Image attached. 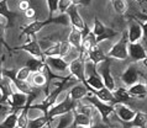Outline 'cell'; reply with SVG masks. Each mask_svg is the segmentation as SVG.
Here are the masks:
<instances>
[{"label": "cell", "instance_id": "cell-1", "mask_svg": "<svg viewBox=\"0 0 147 128\" xmlns=\"http://www.w3.org/2000/svg\"><path fill=\"white\" fill-rule=\"evenodd\" d=\"M51 23H57V25H64L67 26L71 22H69V17L67 14H61L59 16H48L47 20H34L31 23L26 25V26H22L21 27V35H26V36H34L36 34L42 30L45 26L47 25H51Z\"/></svg>", "mask_w": 147, "mask_h": 128}, {"label": "cell", "instance_id": "cell-2", "mask_svg": "<svg viewBox=\"0 0 147 128\" xmlns=\"http://www.w3.org/2000/svg\"><path fill=\"white\" fill-rule=\"evenodd\" d=\"M72 78L73 76L69 74L68 76L61 79V81L58 82V84H55V88L52 89V91L46 95V99H45V100L41 102V104H38V105H31V109H38V110L42 111L45 115H47L48 110H50L51 107L56 104L57 99H58V96L62 94V91L64 90V88L67 86L68 82L72 80Z\"/></svg>", "mask_w": 147, "mask_h": 128}, {"label": "cell", "instance_id": "cell-3", "mask_svg": "<svg viewBox=\"0 0 147 128\" xmlns=\"http://www.w3.org/2000/svg\"><path fill=\"white\" fill-rule=\"evenodd\" d=\"M76 107H77V101L73 100L69 94H67L66 99H64L63 101L58 102V104H55L50 110H48L47 117L50 118V121H52V119L57 116H62V115L67 113V112H71V111H73Z\"/></svg>", "mask_w": 147, "mask_h": 128}, {"label": "cell", "instance_id": "cell-4", "mask_svg": "<svg viewBox=\"0 0 147 128\" xmlns=\"http://www.w3.org/2000/svg\"><path fill=\"white\" fill-rule=\"evenodd\" d=\"M127 46H129L127 32H122L120 40H119V42L114 44L107 56L109 57V58L117 59V60H125V59H127L129 58Z\"/></svg>", "mask_w": 147, "mask_h": 128}, {"label": "cell", "instance_id": "cell-5", "mask_svg": "<svg viewBox=\"0 0 147 128\" xmlns=\"http://www.w3.org/2000/svg\"><path fill=\"white\" fill-rule=\"evenodd\" d=\"M85 99H87V100L96 109V111L99 112V115L101 116V119H103L107 125H110L109 116L111 113H114V105L99 100V99H98L95 95H93L90 91H89V94L85 96Z\"/></svg>", "mask_w": 147, "mask_h": 128}, {"label": "cell", "instance_id": "cell-6", "mask_svg": "<svg viewBox=\"0 0 147 128\" xmlns=\"http://www.w3.org/2000/svg\"><path fill=\"white\" fill-rule=\"evenodd\" d=\"M85 64H84V59H83V56L79 54L77 58H74L73 60L69 62V67H68V70L71 73L72 76H74L77 80L80 81L82 84H84L87 86V89L89 90L90 86L88 85L87 82V76H85Z\"/></svg>", "mask_w": 147, "mask_h": 128}, {"label": "cell", "instance_id": "cell-7", "mask_svg": "<svg viewBox=\"0 0 147 128\" xmlns=\"http://www.w3.org/2000/svg\"><path fill=\"white\" fill-rule=\"evenodd\" d=\"M28 37H31V40H28V42H26L25 44H22V46H20V47H16V48H14V49H19V51H25V52H27L31 57H36V58H40V59L45 60L46 56H45L42 48H41V44L38 43L37 38H36V35L28 36Z\"/></svg>", "mask_w": 147, "mask_h": 128}, {"label": "cell", "instance_id": "cell-8", "mask_svg": "<svg viewBox=\"0 0 147 128\" xmlns=\"http://www.w3.org/2000/svg\"><path fill=\"white\" fill-rule=\"evenodd\" d=\"M99 65L100 67L98 69V72H99L101 79L104 81V85L107 86L108 89L111 90V91L115 90V80H114V78L111 75V69H110V67H111V58L108 57V58L101 62Z\"/></svg>", "mask_w": 147, "mask_h": 128}, {"label": "cell", "instance_id": "cell-9", "mask_svg": "<svg viewBox=\"0 0 147 128\" xmlns=\"http://www.w3.org/2000/svg\"><path fill=\"white\" fill-rule=\"evenodd\" d=\"M71 43L68 41H57L53 44H51L48 48H46L43 51L45 56L48 57V56H56V57H66L69 51H71Z\"/></svg>", "mask_w": 147, "mask_h": 128}, {"label": "cell", "instance_id": "cell-10", "mask_svg": "<svg viewBox=\"0 0 147 128\" xmlns=\"http://www.w3.org/2000/svg\"><path fill=\"white\" fill-rule=\"evenodd\" d=\"M85 67H87V69H89L88 70L89 75L87 76V82H88V85L90 86V88H93V89H101L103 86H105L104 81H103V79H101V76H100L99 72H98L95 64L92 63V62H89V63L85 64Z\"/></svg>", "mask_w": 147, "mask_h": 128}, {"label": "cell", "instance_id": "cell-11", "mask_svg": "<svg viewBox=\"0 0 147 128\" xmlns=\"http://www.w3.org/2000/svg\"><path fill=\"white\" fill-rule=\"evenodd\" d=\"M27 97L28 95L25 92L19 91V90H11L7 99V104L13 107V110H21L22 106L26 104Z\"/></svg>", "mask_w": 147, "mask_h": 128}, {"label": "cell", "instance_id": "cell-12", "mask_svg": "<svg viewBox=\"0 0 147 128\" xmlns=\"http://www.w3.org/2000/svg\"><path fill=\"white\" fill-rule=\"evenodd\" d=\"M0 16H3L6 20V28L13 27L15 25L16 19L19 17V12L15 10H10V7L7 6V0H0Z\"/></svg>", "mask_w": 147, "mask_h": 128}, {"label": "cell", "instance_id": "cell-13", "mask_svg": "<svg viewBox=\"0 0 147 128\" xmlns=\"http://www.w3.org/2000/svg\"><path fill=\"white\" fill-rule=\"evenodd\" d=\"M66 14L68 15L69 22H71V25H72L73 27H77V28H79V30H84V27H85V25H87V23L84 22V20L82 19V16L79 14L78 5H76V4H72V5L67 9Z\"/></svg>", "mask_w": 147, "mask_h": 128}, {"label": "cell", "instance_id": "cell-14", "mask_svg": "<svg viewBox=\"0 0 147 128\" xmlns=\"http://www.w3.org/2000/svg\"><path fill=\"white\" fill-rule=\"evenodd\" d=\"M114 113L117 116V118L124 123V122H129L135 117V113L136 111L135 110H131L130 107L126 106V104H115L114 105Z\"/></svg>", "mask_w": 147, "mask_h": 128}, {"label": "cell", "instance_id": "cell-15", "mask_svg": "<svg viewBox=\"0 0 147 128\" xmlns=\"http://www.w3.org/2000/svg\"><path fill=\"white\" fill-rule=\"evenodd\" d=\"M45 63L55 72H64L68 70L69 62L66 60L63 57H56V56H48L45 58Z\"/></svg>", "mask_w": 147, "mask_h": 128}, {"label": "cell", "instance_id": "cell-16", "mask_svg": "<svg viewBox=\"0 0 147 128\" xmlns=\"http://www.w3.org/2000/svg\"><path fill=\"white\" fill-rule=\"evenodd\" d=\"M127 52H129V57L134 62L142 60V59H145L147 57L146 49L140 42H129Z\"/></svg>", "mask_w": 147, "mask_h": 128}, {"label": "cell", "instance_id": "cell-17", "mask_svg": "<svg viewBox=\"0 0 147 128\" xmlns=\"http://www.w3.org/2000/svg\"><path fill=\"white\" fill-rule=\"evenodd\" d=\"M138 76H140V72H138L136 64H130L125 72L122 73L121 80L126 86H131L132 84L138 81Z\"/></svg>", "mask_w": 147, "mask_h": 128}, {"label": "cell", "instance_id": "cell-18", "mask_svg": "<svg viewBox=\"0 0 147 128\" xmlns=\"http://www.w3.org/2000/svg\"><path fill=\"white\" fill-rule=\"evenodd\" d=\"M127 37H129V42H138L142 38V27L137 19L129 21Z\"/></svg>", "mask_w": 147, "mask_h": 128}, {"label": "cell", "instance_id": "cell-19", "mask_svg": "<svg viewBox=\"0 0 147 128\" xmlns=\"http://www.w3.org/2000/svg\"><path fill=\"white\" fill-rule=\"evenodd\" d=\"M73 123H72V127H90L92 126V118H90V115L88 113H84V112H80L77 109L73 110Z\"/></svg>", "mask_w": 147, "mask_h": 128}, {"label": "cell", "instance_id": "cell-20", "mask_svg": "<svg viewBox=\"0 0 147 128\" xmlns=\"http://www.w3.org/2000/svg\"><path fill=\"white\" fill-rule=\"evenodd\" d=\"M89 91H90L93 95H95L99 100L114 105V94H113L111 90L107 88V86H103L101 89H93V88H90L89 89Z\"/></svg>", "mask_w": 147, "mask_h": 128}, {"label": "cell", "instance_id": "cell-21", "mask_svg": "<svg viewBox=\"0 0 147 128\" xmlns=\"http://www.w3.org/2000/svg\"><path fill=\"white\" fill-rule=\"evenodd\" d=\"M87 54H88V59L92 62V63H94L98 67L101 62L105 60L108 58V56L105 54V53L101 51V49L99 48V46L98 44H95L94 47H92L90 49H88L87 51Z\"/></svg>", "mask_w": 147, "mask_h": 128}, {"label": "cell", "instance_id": "cell-22", "mask_svg": "<svg viewBox=\"0 0 147 128\" xmlns=\"http://www.w3.org/2000/svg\"><path fill=\"white\" fill-rule=\"evenodd\" d=\"M82 40H83V36H82V30L72 26V30H71V32H69L67 41L71 43V46L73 48L77 49V51H79V53L82 51Z\"/></svg>", "mask_w": 147, "mask_h": 128}, {"label": "cell", "instance_id": "cell-23", "mask_svg": "<svg viewBox=\"0 0 147 128\" xmlns=\"http://www.w3.org/2000/svg\"><path fill=\"white\" fill-rule=\"evenodd\" d=\"M113 94H114V105L119 104V102H121V104H129L134 99L132 95H130L129 90L125 88H117L115 90H113Z\"/></svg>", "mask_w": 147, "mask_h": 128}, {"label": "cell", "instance_id": "cell-24", "mask_svg": "<svg viewBox=\"0 0 147 128\" xmlns=\"http://www.w3.org/2000/svg\"><path fill=\"white\" fill-rule=\"evenodd\" d=\"M126 127H140L145 128L147 126V112H142V111H136L135 117L129 122L122 123Z\"/></svg>", "mask_w": 147, "mask_h": 128}, {"label": "cell", "instance_id": "cell-25", "mask_svg": "<svg viewBox=\"0 0 147 128\" xmlns=\"http://www.w3.org/2000/svg\"><path fill=\"white\" fill-rule=\"evenodd\" d=\"M68 94L71 95V97L73 99V100L79 101L80 99L85 97V96H87V95L89 94V90L87 89V86H85L84 84H82V82L79 81V84H77V85H73V86H72Z\"/></svg>", "mask_w": 147, "mask_h": 128}, {"label": "cell", "instance_id": "cell-26", "mask_svg": "<svg viewBox=\"0 0 147 128\" xmlns=\"http://www.w3.org/2000/svg\"><path fill=\"white\" fill-rule=\"evenodd\" d=\"M95 44H98L96 43V37H95V35H94V32L90 30L87 35L83 36V40H82V51H80L79 54L84 56V52L87 53L88 49H90L92 47L95 46Z\"/></svg>", "mask_w": 147, "mask_h": 128}, {"label": "cell", "instance_id": "cell-27", "mask_svg": "<svg viewBox=\"0 0 147 128\" xmlns=\"http://www.w3.org/2000/svg\"><path fill=\"white\" fill-rule=\"evenodd\" d=\"M20 110H14L10 112L7 116L0 122V127H7V128H14L18 126V119H19Z\"/></svg>", "mask_w": 147, "mask_h": 128}, {"label": "cell", "instance_id": "cell-28", "mask_svg": "<svg viewBox=\"0 0 147 128\" xmlns=\"http://www.w3.org/2000/svg\"><path fill=\"white\" fill-rule=\"evenodd\" d=\"M129 92L130 95H132L134 97H145L147 94V89L145 84L141 82H135L131 86H129Z\"/></svg>", "mask_w": 147, "mask_h": 128}, {"label": "cell", "instance_id": "cell-29", "mask_svg": "<svg viewBox=\"0 0 147 128\" xmlns=\"http://www.w3.org/2000/svg\"><path fill=\"white\" fill-rule=\"evenodd\" d=\"M50 118L47 117V115H42L37 118H34V119H28V123H27V127L30 128H40V127H43V126H47L50 125Z\"/></svg>", "mask_w": 147, "mask_h": 128}, {"label": "cell", "instance_id": "cell-30", "mask_svg": "<svg viewBox=\"0 0 147 128\" xmlns=\"http://www.w3.org/2000/svg\"><path fill=\"white\" fill-rule=\"evenodd\" d=\"M32 84H34L36 88H42V86H46L47 84V76L42 70H38V72L32 73Z\"/></svg>", "mask_w": 147, "mask_h": 128}, {"label": "cell", "instance_id": "cell-31", "mask_svg": "<svg viewBox=\"0 0 147 128\" xmlns=\"http://www.w3.org/2000/svg\"><path fill=\"white\" fill-rule=\"evenodd\" d=\"M43 64H45V60L40 59V58H36V57H32V58H30L26 62L25 65L31 70L32 73H35V72H38V70H42Z\"/></svg>", "mask_w": 147, "mask_h": 128}, {"label": "cell", "instance_id": "cell-32", "mask_svg": "<svg viewBox=\"0 0 147 128\" xmlns=\"http://www.w3.org/2000/svg\"><path fill=\"white\" fill-rule=\"evenodd\" d=\"M108 30H109V27H107L104 23H101L100 20L95 16V17H94V27H93V30H92L94 32V35H95V37L105 34Z\"/></svg>", "mask_w": 147, "mask_h": 128}, {"label": "cell", "instance_id": "cell-33", "mask_svg": "<svg viewBox=\"0 0 147 128\" xmlns=\"http://www.w3.org/2000/svg\"><path fill=\"white\" fill-rule=\"evenodd\" d=\"M113 7L119 15H124L126 11H127V4H126V0H114L111 1Z\"/></svg>", "mask_w": 147, "mask_h": 128}, {"label": "cell", "instance_id": "cell-34", "mask_svg": "<svg viewBox=\"0 0 147 128\" xmlns=\"http://www.w3.org/2000/svg\"><path fill=\"white\" fill-rule=\"evenodd\" d=\"M136 19L141 23L142 36H144V38L146 40V42H147V15H145V14H137L136 15Z\"/></svg>", "mask_w": 147, "mask_h": 128}, {"label": "cell", "instance_id": "cell-35", "mask_svg": "<svg viewBox=\"0 0 147 128\" xmlns=\"http://www.w3.org/2000/svg\"><path fill=\"white\" fill-rule=\"evenodd\" d=\"M119 32L117 31H114L113 28H110L109 27V30L105 32V34H103V35H100V36H98L96 37V43L99 44L100 42H103V41H105V40H110V38H114Z\"/></svg>", "mask_w": 147, "mask_h": 128}, {"label": "cell", "instance_id": "cell-36", "mask_svg": "<svg viewBox=\"0 0 147 128\" xmlns=\"http://www.w3.org/2000/svg\"><path fill=\"white\" fill-rule=\"evenodd\" d=\"M4 79H5V78L3 76V57H0V88L3 89L5 97H6V99H9V95H10V91H11V90H10V89H7V88H5V81H4Z\"/></svg>", "mask_w": 147, "mask_h": 128}, {"label": "cell", "instance_id": "cell-37", "mask_svg": "<svg viewBox=\"0 0 147 128\" xmlns=\"http://www.w3.org/2000/svg\"><path fill=\"white\" fill-rule=\"evenodd\" d=\"M31 70L28 69L26 65L25 67H22L21 69H19L18 72H16V78H18L19 80H22V81H27V79H28V76L31 75Z\"/></svg>", "mask_w": 147, "mask_h": 128}, {"label": "cell", "instance_id": "cell-38", "mask_svg": "<svg viewBox=\"0 0 147 128\" xmlns=\"http://www.w3.org/2000/svg\"><path fill=\"white\" fill-rule=\"evenodd\" d=\"M58 1L59 0H47V6H48V16H53L55 12L58 10Z\"/></svg>", "mask_w": 147, "mask_h": 128}, {"label": "cell", "instance_id": "cell-39", "mask_svg": "<svg viewBox=\"0 0 147 128\" xmlns=\"http://www.w3.org/2000/svg\"><path fill=\"white\" fill-rule=\"evenodd\" d=\"M73 4L72 0H59L58 1V10L57 11H59V14H66V11L69 6H71Z\"/></svg>", "mask_w": 147, "mask_h": 128}, {"label": "cell", "instance_id": "cell-40", "mask_svg": "<svg viewBox=\"0 0 147 128\" xmlns=\"http://www.w3.org/2000/svg\"><path fill=\"white\" fill-rule=\"evenodd\" d=\"M5 28H6V27L4 26L3 23H0V47H1L3 44H5V46L10 49V47L7 46L6 42H5V40H4V34H5Z\"/></svg>", "mask_w": 147, "mask_h": 128}, {"label": "cell", "instance_id": "cell-41", "mask_svg": "<svg viewBox=\"0 0 147 128\" xmlns=\"http://www.w3.org/2000/svg\"><path fill=\"white\" fill-rule=\"evenodd\" d=\"M28 7H30V1H28V0H21V1L19 3V9L20 10L25 11V10L28 9Z\"/></svg>", "mask_w": 147, "mask_h": 128}, {"label": "cell", "instance_id": "cell-42", "mask_svg": "<svg viewBox=\"0 0 147 128\" xmlns=\"http://www.w3.org/2000/svg\"><path fill=\"white\" fill-rule=\"evenodd\" d=\"M35 9H32V7H28L27 10H25V17L26 19H35Z\"/></svg>", "mask_w": 147, "mask_h": 128}, {"label": "cell", "instance_id": "cell-43", "mask_svg": "<svg viewBox=\"0 0 147 128\" xmlns=\"http://www.w3.org/2000/svg\"><path fill=\"white\" fill-rule=\"evenodd\" d=\"M92 3V0H76L73 4H76V5H83V6H88L89 4Z\"/></svg>", "mask_w": 147, "mask_h": 128}, {"label": "cell", "instance_id": "cell-44", "mask_svg": "<svg viewBox=\"0 0 147 128\" xmlns=\"http://www.w3.org/2000/svg\"><path fill=\"white\" fill-rule=\"evenodd\" d=\"M0 104H7V99L4 95V91L1 88H0Z\"/></svg>", "mask_w": 147, "mask_h": 128}, {"label": "cell", "instance_id": "cell-45", "mask_svg": "<svg viewBox=\"0 0 147 128\" xmlns=\"http://www.w3.org/2000/svg\"><path fill=\"white\" fill-rule=\"evenodd\" d=\"M136 1H137L138 4H142V0H136Z\"/></svg>", "mask_w": 147, "mask_h": 128}, {"label": "cell", "instance_id": "cell-46", "mask_svg": "<svg viewBox=\"0 0 147 128\" xmlns=\"http://www.w3.org/2000/svg\"><path fill=\"white\" fill-rule=\"evenodd\" d=\"M145 85H146V89H147V80H146V84Z\"/></svg>", "mask_w": 147, "mask_h": 128}, {"label": "cell", "instance_id": "cell-47", "mask_svg": "<svg viewBox=\"0 0 147 128\" xmlns=\"http://www.w3.org/2000/svg\"><path fill=\"white\" fill-rule=\"evenodd\" d=\"M144 1H147V0H144Z\"/></svg>", "mask_w": 147, "mask_h": 128}, {"label": "cell", "instance_id": "cell-48", "mask_svg": "<svg viewBox=\"0 0 147 128\" xmlns=\"http://www.w3.org/2000/svg\"><path fill=\"white\" fill-rule=\"evenodd\" d=\"M111 1H114V0H111Z\"/></svg>", "mask_w": 147, "mask_h": 128}]
</instances>
